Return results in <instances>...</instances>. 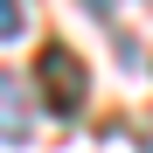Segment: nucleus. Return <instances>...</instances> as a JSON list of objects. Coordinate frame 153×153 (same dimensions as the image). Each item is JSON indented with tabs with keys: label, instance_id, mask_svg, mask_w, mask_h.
<instances>
[{
	"label": "nucleus",
	"instance_id": "1",
	"mask_svg": "<svg viewBox=\"0 0 153 153\" xmlns=\"http://www.w3.org/2000/svg\"><path fill=\"white\" fill-rule=\"evenodd\" d=\"M42 105L63 111V118L84 111V63L70 49H42Z\"/></svg>",
	"mask_w": 153,
	"mask_h": 153
},
{
	"label": "nucleus",
	"instance_id": "2",
	"mask_svg": "<svg viewBox=\"0 0 153 153\" xmlns=\"http://www.w3.org/2000/svg\"><path fill=\"white\" fill-rule=\"evenodd\" d=\"M28 132H35V111L21 97V84L0 70V146H28Z\"/></svg>",
	"mask_w": 153,
	"mask_h": 153
},
{
	"label": "nucleus",
	"instance_id": "3",
	"mask_svg": "<svg viewBox=\"0 0 153 153\" xmlns=\"http://www.w3.org/2000/svg\"><path fill=\"white\" fill-rule=\"evenodd\" d=\"M21 21H28V14H21V0H0V42H14Z\"/></svg>",
	"mask_w": 153,
	"mask_h": 153
},
{
	"label": "nucleus",
	"instance_id": "4",
	"mask_svg": "<svg viewBox=\"0 0 153 153\" xmlns=\"http://www.w3.org/2000/svg\"><path fill=\"white\" fill-rule=\"evenodd\" d=\"M84 7H91V14H111V7H118V0H84Z\"/></svg>",
	"mask_w": 153,
	"mask_h": 153
}]
</instances>
